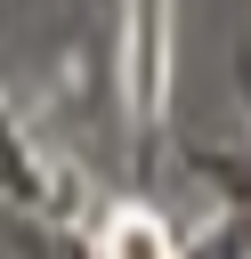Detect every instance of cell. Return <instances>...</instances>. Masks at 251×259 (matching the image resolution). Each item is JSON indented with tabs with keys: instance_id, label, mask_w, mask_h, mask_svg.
<instances>
[{
	"instance_id": "1",
	"label": "cell",
	"mask_w": 251,
	"mask_h": 259,
	"mask_svg": "<svg viewBox=\"0 0 251 259\" xmlns=\"http://www.w3.org/2000/svg\"><path fill=\"white\" fill-rule=\"evenodd\" d=\"M97 251H105V259H178V251H170V227H162L154 210H138V202L105 210V235H97Z\"/></svg>"
}]
</instances>
